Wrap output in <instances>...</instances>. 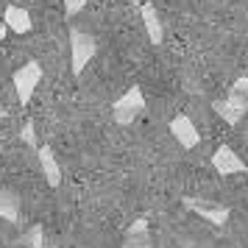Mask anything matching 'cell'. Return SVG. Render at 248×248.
I'll use <instances>...</instances> for the list:
<instances>
[{
    "instance_id": "277c9868",
    "label": "cell",
    "mask_w": 248,
    "mask_h": 248,
    "mask_svg": "<svg viewBox=\"0 0 248 248\" xmlns=\"http://www.w3.org/2000/svg\"><path fill=\"white\" fill-rule=\"evenodd\" d=\"M212 112L226 120V125H237L243 120V114L248 112V92H229V98L223 101H212Z\"/></svg>"
},
{
    "instance_id": "ba28073f",
    "label": "cell",
    "mask_w": 248,
    "mask_h": 248,
    "mask_svg": "<svg viewBox=\"0 0 248 248\" xmlns=\"http://www.w3.org/2000/svg\"><path fill=\"white\" fill-rule=\"evenodd\" d=\"M36 156H39V168H42V176H45L47 187L56 190L59 184H62V165H59L53 148L50 145H39L36 148Z\"/></svg>"
},
{
    "instance_id": "3957f363",
    "label": "cell",
    "mask_w": 248,
    "mask_h": 248,
    "mask_svg": "<svg viewBox=\"0 0 248 248\" xmlns=\"http://www.w3.org/2000/svg\"><path fill=\"white\" fill-rule=\"evenodd\" d=\"M39 81H42V64L36 62V59H31V62H25L20 70H14L12 76V84H14V92H17V101L28 103L31 98H34L36 87H39Z\"/></svg>"
},
{
    "instance_id": "8fae6325",
    "label": "cell",
    "mask_w": 248,
    "mask_h": 248,
    "mask_svg": "<svg viewBox=\"0 0 248 248\" xmlns=\"http://www.w3.org/2000/svg\"><path fill=\"white\" fill-rule=\"evenodd\" d=\"M20 195L14 190H0V217L9 220V223H17L20 220Z\"/></svg>"
},
{
    "instance_id": "9c48e42d",
    "label": "cell",
    "mask_w": 248,
    "mask_h": 248,
    "mask_svg": "<svg viewBox=\"0 0 248 248\" xmlns=\"http://www.w3.org/2000/svg\"><path fill=\"white\" fill-rule=\"evenodd\" d=\"M142 23H145L151 45H159L165 39V28H162V20H159V12L154 3H142Z\"/></svg>"
},
{
    "instance_id": "5b68a950",
    "label": "cell",
    "mask_w": 248,
    "mask_h": 248,
    "mask_svg": "<svg viewBox=\"0 0 248 248\" xmlns=\"http://www.w3.org/2000/svg\"><path fill=\"white\" fill-rule=\"evenodd\" d=\"M181 203L190 209V212H195L198 217H203V220H209L212 226H226V220H229V206L226 203H212V201H201V198H190V195H184L181 198Z\"/></svg>"
},
{
    "instance_id": "d6986e66",
    "label": "cell",
    "mask_w": 248,
    "mask_h": 248,
    "mask_svg": "<svg viewBox=\"0 0 248 248\" xmlns=\"http://www.w3.org/2000/svg\"><path fill=\"white\" fill-rule=\"evenodd\" d=\"M128 3H140V0H128Z\"/></svg>"
},
{
    "instance_id": "e0dca14e",
    "label": "cell",
    "mask_w": 248,
    "mask_h": 248,
    "mask_svg": "<svg viewBox=\"0 0 248 248\" xmlns=\"http://www.w3.org/2000/svg\"><path fill=\"white\" fill-rule=\"evenodd\" d=\"M232 90H234V92H248V76H243V78H237L234 84H232Z\"/></svg>"
},
{
    "instance_id": "7a4b0ae2",
    "label": "cell",
    "mask_w": 248,
    "mask_h": 248,
    "mask_svg": "<svg viewBox=\"0 0 248 248\" xmlns=\"http://www.w3.org/2000/svg\"><path fill=\"white\" fill-rule=\"evenodd\" d=\"M142 112H145V95H142L140 87L125 90L112 106V114H114V123L117 125H131Z\"/></svg>"
},
{
    "instance_id": "ac0fdd59",
    "label": "cell",
    "mask_w": 248,
    "mask_h": 248,
    "mask_svg": "<svg viewBox=\"0 0 248 248\" xmlns=\"http://www.w3.org/2000/svg\"><path fill=\"white\" fill-rule=\"evenodd\" d=\"M6 34H9V25L3 23V25H0V42H3V36H6Z\"/></svg>"
},
{
    "instance_id": "2e32d148",
    "label": "cell",
    "mask_w": 248,
    "mask_h": 248,
    "mask_svg": "<svg viewBox=\"0 0 248 248\" xmlns=\"http://www.w3.org/2000/svg\"><path fill=\"white\" fill-rule=\"evenodd\" d=\"M142 232H148V220H145V217L134 220V223L128 226V232H125V234H142Z\"/></svg>"
},
{
    "instance_id": "9a60e30c",
    "label": "cell",
    "mask_w": 248,
    "mask_h": 248,
    "mask_svg": "<svg viewBox=\"0 0 248 248\" xmlns=\"http://www.w3.org/2000/svg\"><path fill=\"white\" fill-rule=\"evenodd\" d=\"M84 6H87V0H64V17H76V14L84 12Z\"/></svg>"
},
{
    "instance_id": "7c38bea8",
    "label": "cell",
    "mask_w": 248,
    "mask_h": 248,
    "mask_svg": "<svg viewBox=\"0 0 248 248\" xmlns=\"http://www.w3.org/2000/svg\"><path fill=\"white\" fill-rule=\"evenodd\" d=\"M20 246L23 248H45V229L42 223H34L23 237H20Z\"/></svg>"
},
{
    "instance_id": "5bb4252c",
    "label": "cell",
    "mask_w": 248,
    "mask_h": 248,
    "mask_svg": "<svg viewBox=\"0 0 248 248\" xmlns=\"http://www.w3.org/2000/svg\"><path fill=\"white\" fill-rule=\"evenodd\" d=\"M125 248H151L148 232H142V234H125Z\"/></svg>"
},
{
    "instance_id": "4fadbf2b",
    "label": "cell",
    "mask_w": 248,
    "mask_h": 248,
    "mask_svg": "<svg viewBox=\"0 0 248 248\" xmlns=\"http://www.w3.org/2000/svg\"><path fill=\"white\" fill-rule=\"evenodd\" d=\"M20 137H23V142H25L28 148H34V151L39 148V145H36V125H34V120H25Z\"/></svg>"
},
{
    "instance_id": "6da1fadb",
    "label": "cell",
    "mask_w": 248,
    "mask_h": 248,
    "mask_svg": "<svg viewBox=\"0 0 248 248\" xmlns=\"http://www.w3.org/2000/svg\"><path fill=\"white\" fill-rule=\"evenodd\" d=\"M95 53H98L95 36L84 34L81 28H70V67H73V76H81Z\"/></svg>"
},
{
    "instance_id": "30bf717a",
    "label": "cell",
    "mask_w": 248,
    "mask_h": 248,
    "mask_svg": "<svg viewBox=\"0 0 248 248\" xmlns=\"http://www.w3.org/2000/svg\"><path fill=\"white\" fill-rule=\"evenodd\" d=\"M3 23L9 25V31L14 34H28L34 25H31V14L20 9V6H6V12H3Z\"/></svg>"
},
{
    "instance_id": "52a82bcc",
    "label": "cell",
    "mask_w": 248,
    "mask_h": 248,
    "mask_svg": "<svg viewBox=\"0 0 248 248\" xmlns=\"http://www.w3.org/2000/svg\"><path fill=\"white\" fill-rule=\"evenodd\" d=\"M212 168L217 170L220 176H234V173H246L248 165L240 159V154H237L234 148L220 145V148L212 154Z\"/></svg>"
},
{
    "instance_id": "8992f818",
    "label": "cell",
    "mask_w": 248,
    "mask_h": 248,
    "mask_svg": "<svg viewBox=\"0 0 248 248\" xmlns=\"http://www.w3.org/2000/svg\"><path fill=\"white\" fill-rule=\"evenodd\" d=\"M170 134H173V140H176L184 151H192V148L201 142V134H198L195 123H192L187 114H176V117L170 120Z\"/></svg>"
}]
</instances>
